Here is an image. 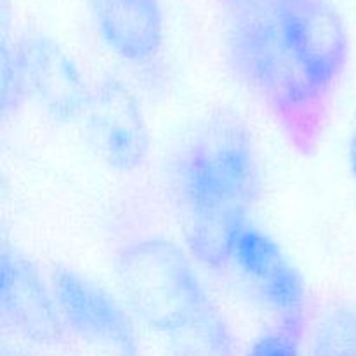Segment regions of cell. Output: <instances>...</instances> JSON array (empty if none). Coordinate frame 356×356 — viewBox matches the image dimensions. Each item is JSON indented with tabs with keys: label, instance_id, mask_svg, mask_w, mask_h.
<instances>
[{
	"label": "cell",
	"instance_id": "cell-1",
	"mask_svg": "<svg viewBox=\"0 0 356 356\" xmlns=\"http://www.w3.org/2000/svg\"><path fill=\"white\" fill-rule=\"evenodd\" d=\"M167 177L188 254L205 270H225L263 193L249 125L235 111L207 115L172 155Z\"/></svg>",
	"mask_w": 356,
	"mask_h": 356
},
{
	"label": "cell",
	"instance_id": "cell-2",
	"mask_svg": "<svg viewBox=\"0 0 356 356\" xmlns=\"http://www.w3.org/2000/svg\"><path fill=\"white\" fill-rule=\"evenodd\" d=\"M193 263L163 236L122 243L113 257L122 301L165 356H236L235 334Z\"/></svg>",
	"mask_w": 356,
	"mask_h": 356
},
{
	"label": "cell",
	"instance_id": "cell-3",
	"mask_svg": "<svg viewBox=\"0 0 356 356\" xmlns=\"http://www.w3.org/2000/svg\"><path fill=\"white\" fill-rule=\"evenodd\" d=\"M226 56L236 80L277 122L296 152L315 153L332 97L313 87L289 51L277 0H242L229 23Z\"/></svg>",
	"mask_w": 356,
	"mask_h": 356
},
{
	"label": "cell",
	"instance_id": "cell-4",
	"mask_svg": "<svg viewBox=\"0 0 356 356\" xmlns=\"http://www.w3.org/2000/svg\"><path fill=\"white\" fill-rule=\"evenodd\" d=\"M49 280L66 332L106 356H139L136 320L124 301L63 264L52 268Z\"/></svg>",
	"mask_w": 356,
	"mask_h": 356
},
{
	"label": "cell",
	"instance_id": "cell-5",
	"mask_svg": "<svg viewBox=\"0 0 356 356\" xmlns=\"http://www.w3.org/2000/svg\"><path fill=\"white\" fill-rule=\"evenodd\" d=\"M289 51L315 89L332 97L350 61V35L330 0H277Z\"/></svg>",
	"mask_w": 356,
	"mask_h": 356
},
{
	"label": "cell",
	"instance_id": "cell-6",
	"mask_svg": "<svg viewBox=\"0 0 356 356\" xmlns=\"http://www.w3.org/2000/svg\"><path fill=\"white\" fill-rule=\"evenodd\" d=\"M232 264L257 301L275 316V325L305 332L308 287L301 271L270 233L250 221L236 240Z\"/></svg>",
	"mask_w": 356,
	"mask_h": 356
},
{
	"label": "cell",
	"instance_id": "cell-7",
	"mask_svg": "<svg viewBox=\"0 0 356 356\" xmlns=\"http://www.w3.org/2000/svg\"><path fill=\"white\" fill-rule=\"evenodd\" d=\"M82 118L90 148L108 169L132 174L145 165L152 134L141 103L127 83L117 76L99 80Z\"/></svg>",
	"mask_w": 356,
	"mask_h": 356
},
{
	"label": "cell",
	"instance_id": "cell-8",
	"mask_svg": "<svg viewBox=\"0 0 356 356\" xmlns=\"http://www.w3.org/2000/svg\"><path fill=\"white\" fill-rule=\"evenodd\" d=\"M0 322L35 346H56L66 334L51 280L30 256L10 245L0 254Z\"/></svg>",
	"mask_w": 356,
	"mask_h": 356
},
{
	"label": "cell",
	"instance_id": "cell-9",
	"mask_svg": "<svg viewBox=\"0 0 356 356\" xmlns=\"http://www.w3.org/2000/svg\"><path fill=\"white\" fill-rule=\"evenodd\" d=\"M28 99L35 101L52 120L68 124L82 118L92 87L87 83L75 59L42 33L16 38Z\"/></svg>",
	"mask_w": 356,
	"mask_h": 356
},
{
	"label": "cell",
	"instance_id": "cell-10",
	"mask_svg": "<svg viewBox=\"0 0 356 356\" xmlns=\"http://www.w3.org/2000/svg\"><path fill=\"white\" fill-rule=\"evenodd\" d=\"M97 33L117 58L145 65L163 44L160 0H89Z\"/></svg>",
	"mask_w": 356,
	"mask_h": 356
},
{
	"label": "cell",
	"instance_id": "cell-11",
	"mask_svg": "<svg viewBox=\"0 0 356 356\" xmlns=\"http://www.w3.org/2000/svg\"><path fill=\"white\" fill-rule=\"evenodd\" d=\"M309 356H356V306L330 305L318 318Z\"/></svg>",
	"mask_w": 356,
	"mask_h": 356
},
{
	"label": "cell",
	"instance_id": "cell-12",
	"mask_svg": "<svg viewBox=\"0 0 356 356\" xmlns=\"http://www.w3.org/2000/svg\"><path fill=\"white\" fill-rule=\"evenodd\" d=\"M28 99L24 75L17 54L16 40L13 44L3 42L2 47V111L3 117L16 113L21 104Z\"/></svg>",
	"mask_w": 356,
	"mask_h": 356
},
{
	"label": "cell",
	"instance_id": "cell-13",
	"mask_svg": "<svg viewBox=\"0 0 356 356\" xmlns=\"http://www.w3.org/2000/svg\"><path fill=\"white\" fill-rule=\"evenodd\" d=\"M305 332L275 325L261 334L245 356H301V341Z\"/></svg>",
	"mask_w": 356,
	"mask_h": 356
},
{
	"label": "cell",
	"instance_id": "cell-14",
	"mask_svg": "<svg viewBox=\"0 0 356 356\" xmlns=\"http://www.w3.org/2000/svg\"><path fill=\"white\" fill-rule=\"evenodd\" d=\"M348 159H350V167L351 172H353L355 181H356V131L353 132L350 139V148H348Z\"/></svg>",
	"mask_w": 356,
	"mask_h": 356
},
{
	"label": "cell",
	"instance_id": "cell-15",
	"mask_svg": "<svg viewBox=\"0 0 356 356\" xmlns=\"http://www.w3.org/2000/svg\"><path fill=\"white\" fill-rule=\"evenodd\" d=\"M0 356H35L30 351L23 350V348H16V346H2L0 350Z\"/></svg>",
	"mask_w": 356,
	"mask_h": 356
},
{
	"label": "cell",
	"instance_id": "cell-16",
	"mask_svg": "<svg viewBox=\"0 0 356 356\" xmlns=\"http://www.w3.org/2000/svg\"><path fill=\"white\" fill-rule=\"evenodd\" d=\"M232 2H242V0H232Z\"/></svg>",
	"mask_w": 356,
	"mask_h": 356
}]
</instances>
